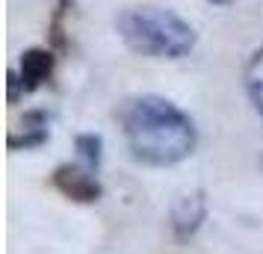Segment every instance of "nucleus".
I'll return each mask as SVG.
<instances>
[{"label":"nucleus","instance_id":"1","mask_svg":"<svg viewBox=\"0 0 263 254\" xmlns=\"http://www.w3.org/2000/svg\"><path fill=\"white\" fill-rule=\"evenodd\" d=\"M121 130L130 154L148 166H175L195 151L192 119L166 97L139 95L121 109Z\"/></svg>","mask_w":263,"mask_h":254},{"label":"nucleus","instance_id":"2","mask_svg":"<svg viewBox=\"0 0 263 254\" xmlns=\"http://www.w3.org/2000/svg\"><path fill=\"white\" fill-rule=\"evenodd\" d=\"M119 38L151 60H180L195 48V30L180 15L160 6H130L116 18Z\"/></svg>","mask_w":263,"mask_h":254},{"label":"nucleus","instance_id":"3","mask_svg":"<svg viewBox=\"0 0 263 254\" xmlns=\"http://www.w3.org/2000/svg\"><path fill=\"white\" fill-rule=\"evenodd\" d=\"M53 186L62 195L74 198V201H98V195H101V186H98L95 174H92V169H86V166L83 169H77V166H62V169H57Z\"/></svg>","mask_w":263,"mask_h":254},{"label":"nucleus","instance_id":"4","mask_svg":"<svg viewBox=\"0 0 263 254\" xmlns=\"http://www.w3.org/2000/svg\"><path fill=\"white\" fill-rule=\"evenodd\" d=\"M204 216H207V201H204V192H190L180 195L178 201L172 204V228L178 237H190L201 228Z\"/></svg>","mask_w":263,"mask_h":254},{"label":"nucleus","instance_id":"5","mask_svg":"<svg viewBox=\"0 0 263 254\" xmlns=\"http://www.w3.org/2000/svg\"><path fill=\"white\" fill-rule=\"evenodd\" d=\"M50 68H53V56L42 48H30L21 53V86L24 89H39L48 80Z\"/></svg>","mask_w":263,"mask_h":254},{"label":"nucleus","instance_id":"6","mask_svg":"<svg viewBox=\"0 0 263 254\" xmlns=\"http://www.w3.org/2000/svg\"><path fill=\"white\" fill-rule=\"evenodd\" d=\"M246 92H249L254 109L263 115V48L254 50V56L246 65Z\"/></svg>","mask_w":263,"mask_h":254},{"label":"nucleus","instance_id":"7","mask_svg":"<svg viewBox=\"0 0 263 254\" xmlns=\"http://www.w3.org/2000/svg\"><path fill=\"white\" fill-rule=\"evenodd\" d=\"M77 154H80V160H83V166L86 169H98V163H101V139L92 133H86V136H77Z\"/></svg>","mask_w":263,"mask_h":254},{"label":"nucleus","instance_id":"8","mask_svg":"<svg viewBox=\"0 0 263 254\" xmlns=\"http://www.w3.org/2000/svg\"><path fill=\"white\" fill-rule=\"evenodd\" d=\"M207 3H216V6H228V3H234V0H207Z\"/></svg>","mask_w":263,"mask_h":254}]
</instances>
